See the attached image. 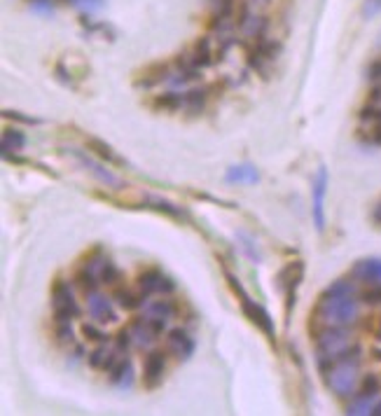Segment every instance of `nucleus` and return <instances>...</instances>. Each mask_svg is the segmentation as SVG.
Returning <instances> with one entry per match:
<instances>
[{
	"label": "nucleus",
	"instance_id": "45",
	"mask_svg": "<svg viewBox=\"0 0 381 416\" xmlns=\"http://www.w3.org/2000/svg\"><path fill=\"white\" fill-rule=\"evenodd\" d=\"M54 75H56V80L64 82L66 87H73V78H71V73H68L66 68H64V64H56L54 66Z\"/></svg>",
	"mask_w": 381,
	"mask_h": 416
},
{
	"label": "nucleus",
	"instance_id": "35",
	"mask_svg": "<svg viewBox=\"0 0 381 416\" xmlns=\"http://www.w3.org/2000/svg\"><path fill=\"white\" fill-rule=\"evenodd\" d=\"M131 344H134V335H131L129 327H122L120 332H117V339H115V349L120 353H127L131 349Z\"/></svg>",
	"mask_w": 381,
	"mask_h": 416
},
{
	"label": "nucleus",
	"instance_id": "7",
	"mask_svg": "<svg viewBox=\"0 0 381 416\" xmlns=\"http://www.w3.org/2000/svg\"><path fill=\"white\" fill-rule=\"evenodd\" d=\"M112 302L108 295L98 293V290H94L91 295H87V313H89V318L94 323L98 325H108V323H117V311L115 306H112Z\"/></svg>",
	"mask_w": 381,
	"mask_h": 416
},
{
	"label": "nucleus",
	"instance_id": "28",
	"mask_svg": "<svg viewBox=\"0 0 381 416\" xmlns=\"http://www.w3.org/2000/svg\"><path fill=\"white\" fill-rule=\"evenodd\" d=\"M323 295H328V297H353L355 295V288L351 281L346 279H337L333 281L330 286L323 290Z\"/></svg>",
	"mask_w": 381,
	"mask_h": 416
},
{
	"label": "nucleus",
	"instance_id": "5",
	"mask_svg": "<svg viewBox=\"0 0 381 416\" xmlns=\"http://www.w3.org/2000/svg\"><path fill=\"white\" fill-rule=\"evenodd\" d=\"M197 351V342L185 327H171L166 330V353H171L176 361L185 363L195 356Z\"/></svg>",
	"mask_w": 381,
	"mask_h": 416
},
{
	"label": "nucleus",
	"instance_id": "29",
	"mask_svg": "<svg viewBox=\"0 0 381 416\" xmlns=\"http://www.w3.org/2000/svg\"><path fill=\"white\" fill-rule=\"evenodd\" d=\"M110 349L108 344H98L96 349L89 351V356H87V363H89L91 370H105V365L110 361Z\"/></svg>",
	"mask_w": 381,
	"mask_h": 416
},
{
	"label": "nucleus",
	"instance_id": "16",
	"mask_svg": "<svg viewBox=\"0 0 381 416\" xmlns=\"http://www.w3.org/2000/svg\"><path fill=\"white\" fill-rule=\"evenodd\" d=\"M161 269L157 267H150L145 269V272L139 274V279H136V288H139V293L143 295V297H152L154 293H159V281H161Z\"/></svg>",
	"mask_w": 381,
	"mask_h": 416
},
{
	"label": "nucleus",
	"instance_id": "22",
	"mask_svg": "<svg viewBox=\"0 0 381 416\" xmlns=\"http://www.w3.org/2000/svg\"><path fill=\"white\" fill-rule=\"evenodd\" d=\"M154 108L164 112H178L180 108H185V94H180L176 89L159 94V96L154 98Z\"/></svg>",
	"mask_w": 381,
	"mask_h": 416
},
{
	"label": "nucleus",
	"instance_id": "48",
	"mask_svg": "<svg viewBox=\"0 0 381 416\" xmlns=\"http://www.w3.org/2000/svg\"><path fill=\"white\" fill-rule=\"evenodd\" d=\"M367 78H370V80H381V59H377L370 66V71H367Z\"/></svg>",
	"mask_w": 381,
	"mask_h": 416
},
{
	"label": "nucleus",
	"instance_id": "43",
	"mask_svg": "<svg viewBox=\"0 0 381 416\" xmlns=\"http://www.w3.org/2000/svg\"><path fill=\"white\" fill-rule=\"evenodd\" d=\"M3 117H5V119H15V122H21V124H37V122H40V119L28 117V115H21V112H17V110H5Z\"/></svg>",
	"mask_w": 381,
	"mask_h": 416
},
{
	"label": "nucleus",
	"instance_id": "6",
	"mask_svg": "<svg viewBox=\"0 0 381 416\" xmlns=\"http://www.w3.org/2000/svg\"><path fill=\"white\" fill-rule=\"evenodd\" d=\"M166 374V353L159 349H152L143 361V386L148 390H154L161 386Z\"/></svg>",
	"mask_w": 381,
	"mask_h": 416
},
{
	"label": "nucleus",
	"instance_id": "32",
	"mask_svg": "<svg viewBox=\"0 0 381 416\" xmlns=\"http://www.w3.org/2000/svg\"><path fill=\"white\" fill-rule=\"evenodd\" d=\"M80 332H82V337L87 342H94V344H108V335L98 327V323H82L80 327Z\"/></svg>",
	"mask_w": 381,
	"mask_h": 416
},
{
	"label": "nucleus",
	"instance_id": "36",
	"mask_svg": "<svg viewBox=\"0 0 381 416\" xmlns=\"http://www.w3.org/2000/svg\"><path fill=\"white\" fill-rule=\"evenodd\" d=\"M360 122H370V124H379L381 122V108L379 105H374V103H370V105H365L363 110H360Z\"/></svg>",
	"mask_w": 381,
	"mask_h": 416
},
{
	"label": "nucleus",
	"instance_id": "34",
	"mask_svg": "<svg viewBox=\"0 0 381 416\" xmlns=\"http://www.w3.org/2000/svg\"><path fill=\"white\" fill-rule=\"evenodd\" d=\"M213 17H236V0H211Z\"/></svg>",
	"mask_w": 381,
	"mask_h": 416
},
{
	"label": "nucleus",
	"instance_id": "12",
	"mask_svg": "<svg viewBox=\"0 0 381 416\" xmlns=\"http://www.w3.org/2000/svg\"><path fill=\"white\" fill-rule=\"evenodd\" d=\"M171 78V68L164 61H154V64H150L145 71H143L139 78H136V87H141V89H152V87L161 85V82H168Z\"/></svg>",
	"mask_w": 381,
	"mask_h": 416
},
{
	"label": "nucleus",
	"instance_id": "51",
	"mask_svg": "<svg viewBox=\"0 0 381 416\" xmlns=\"http://www.w3.org/2000/svg\"><path fill=\"white\" fill-rule=\"evenodd\" d=\"M372 414H377V416H381V402H377V405L372 407Z\"/></svg>",
	"mask_w": 381,
	"mask_h": 416
},
{
	"label": "nucleus",
	"instance_id": "50",
	"mask_svg": "<svg viewBox=\"0 0 381 416\" xmlns=\"http://www.w3.org/2000/svg\"><path fill=\"white\" fill-rule=\"evenodd\" d=\"M372 141L377 143V145H381V122L374 124V129H372Z\"/></svg>",
	"mask_w": 381,
	"mask_h": 416
},
{
	"label": "nucleus",
	"instance_id": "37",
	"mask_svg": "<svg viewBox=\"0 0 381 416\" xmlns=\"http://www.w3.org/2000/svg\"><path fill=\"white\" fill-rule=\"evenodd\" d=\"M363 302L367 304H381V283H370V288L363 290Z\"/></svg>",
	"mask_w": 381,
	"mask_h": 416
},
{
	"label": "nucleus",
	"instance_id": "40",
	"mask_svg": "<svg viewBox=\"0 0 381 416\" xmlns=\"http://www.w3.org/2000/svg\"><path fill=\"white\" fill-rule=\"evenodd\" d=\"M68 3H71L73 8H80V10L89 12V15L103 8V0H68Z\"/></svg>",
	"mask_w": 381,
	"mask_h": 416
},
{
	"label": "nucleus",
	"instance_id": "14",
	"mask_svg": "<svg viewBox=\"0 0 381 416\" xmlns=\"http://www.w3.org/2000/svg\"><path fill=\"white\" fill-rule=\"evenodd\" d=\"M108 379L112 386H117L120 390H127L134 386V363H131L129 356H122L120 361L115 363V367L108 372Z\"/></svg>",
	"mask_w": 381,
	"mask_h": 416
},
{
	"label": "nucleus",
	"instance_id": "10",
	"mask_svg": "<svg viewBox=\"0 0 381 416\" xmlns=\"http://www.w3.org/2000/svg\"><path fill=\"white\" fill-rule=\"evenodd\" d=\"M304 262L302 260H295V262H288L283 269L276 274V279H274V283H276V288L281 290V293H285V290H292V288H299L304 281Z\"/></svg>",
	"mask_w": 381,
	"mask_h": 416
},
{
	"label": "nucleus",
	"instance_id": "44",
	"mask_svg": "<svg viewBox=\"0 0 381 416\" xmlns=\"http://www.w3.org/2000/svg\"><path fill=\"white\" fill-rule=\"evenodd\" d=\"M176 281L171 279V276H161V281H159V295H173L176 293Z\"/></svg>",
	"mask_w": 381,
	"mask_h": 416
},
{
	"label": "nucleus",
	"instance_id": "3",
	"mask_svg": "<svg viewBox=\"0 0 381 416\" xmlns=\"http://www.w3.org/2000/svg\"><path fill=\"white\" fill-rule=\"evenodd\" d=\"M52 311L56 323L59 320H75L82 316V309H80L78 300H75L71 283L64 279H56L52 286Z\"/></svg>",
	"mask_w": 381,
	"mask_h": 416
},
{
	"label": "nucleus",
	"instance_id": "41",
	"mask_svg": "<svg viewBox=\"0 0 381 416\" xmlns=\"http://www.w3.org/2000/svg\"><path fill=\"white\" fill-rule=\"evenodd\" d=\"M285 325H290V316H292V309L297 304V290H285Z\"/></svg>",
	"mask_w": 381,
	"mask_h": 416
},
{
	"label": "nucleus",
	"instance_id": "19",
	"mask_svg": "<svg viewBox=\"0 0 381 416\" xmlns=\"http://www.w3.org/2000/svg\"><path fill=\"white\" fill-rule=\"evenodd\" d=\"M353 276L363 283H381V260H363L353 267Z\"/></svg>",
	"mask_w": 381,
	"mask_h": 416
},
{
	"label": "nucleus",
	"instance_id": "24",
	"mask_svg": "<svg viewBox=\"0 0 381 416\" xmlns=\"http://www.w3.org/2000/svg\"><path fill=\"white\" fill-rule=\"evenodd\" d=\"M145 208H152V211H157V213H164V216H168V218H178V220L185 218L183 208H178L176 204H171V201H166V199H159V197H145Z\"/></svg>",
	"mask_w": 381,
	"mask_h": 416
},
{
	"label": "nucleus",
	"instance_id": "4",
	"mask_svg": "<svg viewBox=\"0 0 381 416\" xmlns=\"http://www.w3.org/2000/svg\"><path fill=\"white\" fill-rule=\"evenodd\" d=\"M330 173L326 166H318L311 185V218L318 232H326V197H328Z\"/></svg>",
	"mask_w": 381,
	"mask_h": 416
},
{
	"label": "nucleus",
	"instance_id": "47",
	"mask_svg": "<svg viewBox=\"0 0 381 416\" xmlns=\"http://www.w3.org/2000/svg\"><path fill=\"white\" fill-rule=\"evenodd\" d=\"M367 327H370L374 339H379V342H381V318L379 316H370V320H367Z\"/></svg>",
	"mask_w": 381,
	"mask_h": 416
},
{
	"label": "nucleus",
	"instance_id": "18",
	"mask_svg": "<svg viewBox=\"0 0 381 416\" xmlns=\"http://www.w3.org/2000/svg\"><path fill=\"white\" fill-rule=\"evenodd\" d=\"M112 300H115V304L124 309V311H136V309H141L145 304V297L129 288H117L115 293H112Z\"/></svg>",
	"mask_w": 381,
	"mask_h": 416
},
{
	"label": "nucleus",
	"instance_id": "13",
	"mask_svg": "<svg viewBox=\"0 0 381 416\" xmlns=\"http://www.w3.org/2000/svg\"><path fill=\"white\" fill-rule=\"evenodd\" d=\"M129 330H131V335H134V344L141 346V349H145V346H152L154 339L159 337V332L154 330V325H152V320H150V316L134 318V320H131V325H129Z\"/></svg>",
	"mask_w": 381,
	"mask_h": 416
},
{
	"label": "nucleus",
	"instance_id": "42",
	"mask_svg": "<svg viewBox=\"0 0 381 416\" xmlns=\"http://www.w3.org/2000/svg\"><path fill=\"white\" fill-rule=\"evenodd\" d=\"M224 281H227V286L232 288V293L236 295V297H243V295H248L246 290H243V286H241V281L236 279V276L229 272V269H224Z\"/></svg>",
	"mask_w": 381,
	"mask_h": 416
},
{
	"label": "nucleus",
	"instance_id": "8",
	"mask_svg": "<svg viewBox=\"0 0 381 416\" xmlns=\"http://www.w3.org/2000/svg\"><path fill=\"white\" fill-rule=\"evenodd\" d=\"M239 302H241V311H243V316H246L251 323L258 327V330H262L265 332L267 337H272L274 339V335H276V327H274V320H272V316H269V311H267L265 306H260L258 302H253L248 295H243V297H239Z\"/></svg>",
	"mask_w": 381,
	"mask_h": 416
},
{
	"label": "nucleus",
	"instance_id": "27",
	"mask_svg": "<svg viewBox=\"0 0 381 416\" xmlns=\"http://www.w3.org/2000/svg\"><path fill=\"white\" fill-rule=\"evenodd\" d=\"M236 241H239V248L243 250V255H246L253 264H260L262 262L258 243H255V239L251 234H246V232H236Z\"/></svg>",
	"mask_w": 381,
	"mask_h": 416
},
{
	"label": "nucleus",
	"instance_id": "23",
	"mask_svg": "<svg viewBox=\"0 0 381 416\" xmlns=\"http://www.w3.org/2000/svg\"><path fill=\"white\" fill-rule=\"evenodd\" d=\"M145 311L150 316H159V318H173V313L178 311V306L173 304V300H168V295H161L159 300H150L145 304Z\"/></svg>",
	"mask_w": 381,
	"mask_h": 416
},
{
	"label": "nucleus",
	"instance_id": "25",
	"mask_svg": "<svg viewBox=\"0 0 381 416\" xmlns=\"http://www.w3.org/2000/svg\"><path fill=\"white\" fill-rule=\"evenodd\" d=\"M98 279H101L103 286L115 288V286H120V281L124 279V276H122V269L117 267L110 257H105V262L101 264V269H98Z\"/></svg>",
	"mask_w": 381,
	"mask_h": 416
},
{
	"label": "nucleus",
	"instance_id": "46",
	"mask_svg": "<svg viewBox=\"0 0 381 416\" xmlns=\"http://www.w3.org/2000/svg\"><path fill=\"white\" fill-rule=\"evenodd\" d=\"M381 12V0H367L365 8H363V15L365 17H374Z\"/></svg>",
	"mask_w": 381,
	"mask_h": 416
},
{
	"label": "nucleus",
	"instance_id": "21",
	"mask_svg": "<svg viewBox=\"0 0 381 416\" xmlns=\"http://www.w3.org/2000/svg\"><path fill=\"white\" fill-rule=\"evenodd\" d=\"M26 134L17 127H8L3 131V155H10V153H21L26 148Z\"/></svg>",
	"mask_w": 381,
	"mask_h": 416
},
{
	"label": "nucleus",
	"instance_id": "9",
	"mask_svg": "<svg viewBox=\"0 0 381 416\" xmlns=\"http://www.w3.org/2000/svg\"><path fill=\"white\" fill-rule=\"evenodd\" d=\"M75 157H78V162L82 164V166L89 171L94 178L96 180H101L103 185H108V187H115V190H120V187H124V182H122V178L120 175H115L110 171V168H105L101 162H96V159H91V153L87 155V153H82V150H75Z\"/></svg>",
	"mask_w": 381,
	"mask_h": 416
},
{
	"label": "nucleus",
	"instance_id": "30",
	"mask_svg": "<svg viewBox=\"0 0 381 416\" xmlns=\"http://www.w3.org/2000/svg\"><path fill=\"white\" fill-rule=\"evenodd\" d=\"M255 49H258V54L262 56V59H267V61H274V59H278V54H281V45L276 40H269V37H260V40H255V45H253Z\"/></svg>",
	"mask_w": 381,
	"mask_h": 416
},
{
	"label": "nucleus",
	"instance_id": "49",
	"mask_svg": "<svg viewBox=\"0 0 381 416\" xmlns=\"http://www.w3.org/2000/svg\"><path fill=\"white\" fill-rule=\"evenodd\" d=\"M370 103L381 105V87H374V89L370 92Z\"/></svg>",
	"mask_w": 381,
	"mask_h": 416
},
{
	"label": "nucleus",
	"instance_id": "17",
	"mask_svg": "<svg viewBox=\"0 0 381 416\" xmlns=\"http://www.w3.org/2000/svg\"><path fill=\"white\" fill-rule=\"evenodd\" d=\"M224 180L227 182H248V185H255L260 182V171L253 166V164H236V166H229L227 173H224Z\"/></svg>",
	"mask_w": 381,
	"mask_h": 416
},
{
	"label": "nucleus",
	"instance_id": "20",
	"mask_svg": "<svg viewBox=\"0 0 381 416\" xmlns=\"http://www.w3.org/2000/svg\"><path fill=\"white\" fill-rule=\"evenodd\" d=\"M73 283L80 288V293L87 297V295H91L94 290H98V286H101V279H98V274L94 272V269L82 267V269H78V272H75Z\"/></svg>",
	"mask_w": 381,
	"mask_h": 416
},
{
	"label": "nucleus",
	"instance_id": "31",
	"mask_svg": "<svg viewBox=\"0 0 381 416\" xmlns=\"http://www.w3.org/2000/svg\"><path fill=\"white\" fill-rule=\"evenodd\" d=\"M73 320H59L56 323V327H54V337H56V342L59 344H64V346H75V330H73Z\"/></svg>",
	"mask_w": 381,
	"mask_h": 416
},
{
	"label": "nucleus",
	"instance_id": "2",
	"mask_svg": "<svg viewBox=\"0 0 381 416\" xmlns=\"http://www.w3.org/2000/svg\"><path fill=\"white\" fill-rule=\"evenodd\" d=\"M358 365L360 363L337 358V361L323 372L328 388L333 390L337 398H348V395L355 390V386H358Z\"/></svg>",
	"mask_w": 381,
	"mask_h": 416
},
{
	"label": "nucleus",
	"instance_id": "26",
	"mask_svg": "<svg viewBox=\"0 0 381 416\" xmlns=\"http://www.w3.org/2000/svg\"><path fill=\"white\" fill-rule=\"evenodd\" d=\"M206 98H209V89H206V87H190V89L185 92V108L190 112L204 110Z\"/></svg>",
	"mask_w": 381,
	"mask_h": 416
},
{
	"label": "nucleus",
	"instance_id": "11",
	"mask_svg": "<svg viewBox=\"0 0 381 416\" xmlns=\"http://www.w3.org/2000/svg\"><path fill=\"white\" fill-rule=\"evenodd\" d=\"M87 150H89L91 155H96L98 159L110 164V166H127V159H124L122 155H117L115 150H112L110 143H105L103 138H96V136H87Z\"/></svg>",
	"mask_w": 381,
	"mask_h": 416
},
{
	"label": "nucleus",
	"instance_id": "39",
	"mask_svg": "<svg viewBox=\"0 0 381 416\" xmlns=\"http://www.w3.org/2000/svg\"><path fill=\"white\" fill-rule=\"evenodd\" d=\"M379 388H381L379 376H377V374H365V379H363V390H360V393H365V395H377Z\"/></svg>",
	"mask_w": 381,
	"mask_h": 416
},
{
	"label": "nucleus",
	"instance_id": "33",
	"mask_svg": "<svg viewBox=\"0 0 381 416\" xmlns=\"http://www.w3.org/2000/svg\"><path fill=\"white\" fill-rule=\"evenodd\" d=\"M372 398L374 395L360 393L358 398H353L351 405H348V414H372Z\"/></svg>",
	"mask_w": 381,
	"mask_h": 416
},
{
	"label": "nucleus",
	"instance_id": "38",
	"mask_svg": "<svg viewBox=\"0 0 381 416\" xmlns=\"http://www.w3.org/2000/svg\"><path fill=\"white\" fill-rule=\"evenodd\" d=\"M28 8L33 10L35 15L47 17V15H52V12H54V0H30Z\"/></svg>",
	"mask_w": 381,
	"mask_h": 416
},
{
	"label": "nucleus",
	"instance_id": "1",
	"mask_svg": "<svg viewBox=\"0 0 381 416\" xmlns=\"http://www.w3.org/2000/svg\"><path fill=\"white\" fill-rule=\"evenodd\" d=\"M311 316L323 320L326 325L346 327L355 323V318H358V302L353 297H328V295H321Z\"/></svg>",
	"mask_w": 381,
	"mask_h": 416
},
{
	"label": "nucleus",
	"instance_id": "15",
	"mask_svg": "<svg viewBox=\"0 0 381 416\" xmlns=\"http://www.w3.org/2000/svg\"><path fill=\"white\" fill-rule=\"evenodd\" d=\"M190 56L197 68H209L211 64H215V52H213L211 37H199L190 49Z\"/></svg>",
	"mask_w": 381,
	"mask_h": 416
}]
</instances>
